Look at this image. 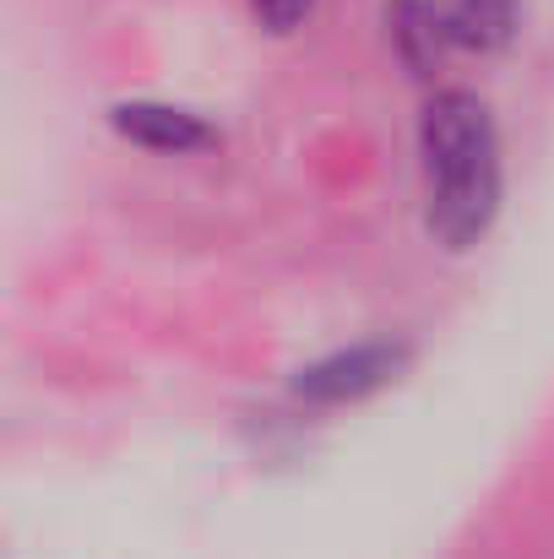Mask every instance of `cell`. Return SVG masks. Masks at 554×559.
I'll use <instances>...</instances> for the list:
<instances>
[{
  "mask_svg": "<svg viewBox=\"0 0 554 559\" xmlns=\"http://www.w3.org/2000/svg\"><path fill=\"white\" fill-rule=\"evenodd\" d=\"M419 153L429 180V234L446 250L479 245L500 212V142L490 109L473 93H440L424 109Z\"/></svg>",
  "mask_w": 554,
  "mask_h": 559,
  "instance_id": "obj_1",
  "label": "cell"
},
{
  "mask_svg": "<svg viewBox=\"0 0 554 559\" xmlns=\"http://www.w3.org/2000/svg\"><path fill=\"white\" fill-rule=\"evenodd\" d=\"M408 365L402 343H359L349 354H332L310 370H299L294 391L305 402H359L369 391H380L386 380H397V370Z\"/></svg>",
  "mask_w": 554,
  "mask_h": 559,
  "instance_id": "obj_2",
  "label": "cell"
},
{
  "mask_svg": "<svg viewBox=\"0 0 554 559\" xmlns=\"http://www.w3.org/2000/svg\"><path fill=\"white\" fill-rule=\"evenodd\" d=\"M115 131L131 136L137 147H153V153H196L212 142V131L190 109H175V104H120Z\"/></svg>",
  "mask_w": 554,
  "mask_h": 559,
  "instance_id": "obj_3",
  "label": "cell"
},
{
  "mask_svg": "<svg viewBox=\"0 0 554 559\" xmlns=\"http://www.w3.org/2000/svg\"><path fill=\"white\" fill-rule=\"evenodd\" d=\"M440 22H446L451 55H490L511 44L517 5L511 0H440Z\"/></svg>",
  "mask_w": 554,
  "mask_h": 559,
  "instance_id": "obj_4",
  "label": "cell"
},
{
  "mask_svg": "<svg viewBox=\"0 0 554 559\" xmlns=\"http://www.w3.org/2000/svg\"><path fill=\"white\" fill-rule=\"evenodd\" d=\"M391 33H397V49H402V60L413 71H435L440 60H451L440 0H402L397 16H391Z\"/></svg>",
  "mask_w": 554,
  "mask_h": 559,
  "instance_id": "obj_5",
  "label": "cell"
},
{
  "mask_svg": "<svg viewBox=\"0 0 554 559\" xmlns=\"http://www.w3.org/2000/svg\"><path fill=\"white\" fill-rule=\"evenodd\" d=\"M310 5H316V0H250L256 22L272 27V33H294V27L310 16Z\"/></svg>",
  "mask_w": 554,
  "mask_h": 559,
  "instance_id": "obj_6",
  "label": "cell"
}]
</instances>
